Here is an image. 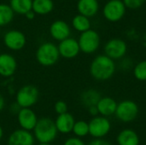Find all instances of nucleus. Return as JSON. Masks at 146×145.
<instances>
[{
  "label": "nucleus",
  "mask_w": 146,
  "mask_h": 145,
  "mask_svg": "<svg viewBox=\"0 0 146 145\" xmlns=\"http://www.w3.org/2000/svg\"><path fill=\"white\" fill-rule=\"evenodd\" d=\"M9 6L14 13L19 15H26L32 10L33 0H10Z\"/></svg>",
  "instance_id": "4be33fe9"
},
{
  "label": "nucleus",
  "mask_w": 146,
  "mask_h": 145,
  "mask_svg": "<svg viewBox=\"0 0 146 145\" xmlns=\"http://www.w3.org/2000/svg\"><path fill=\"white\" fill-rule=\"evenodd\" d=\"M145 0H122L126 7L129 9H138L141 7Z\"/></svg>",
  "instance_id": "cd10ccee"
},
{
  "label": "nucleus",
  "mask_w": 146,
  "mask_h": 145,
  "mask_svg": "<svg viewBox=\"0 0 146 145\" xmlns=\"http://www.w3.org/2000/svg\"><path fill=\"white\" fill-rule=\"evenodd\" d=\"M115 72V64L106 55L98 56L90 66V73L97 80H107L112 78Z\"/></svg>",
  "instance_id": "f257e3e1"
},
{
  "label": "nucleus",
  "mask_w": 146,
  "mask_h": 145,
  "mask_svg": "<svg viewBox=\"0 0 146 145\" xmlns=\"http://www.w3.org/2000/svg\"><path fill=\"white\" fill-rule=\"evenodd\" d=\"M117 104L118 103L113 98L110 97H101L98 103L97 104V108L101 116L108 117L115 114Z\"/></svg>",
  "instance_id": "f3484780"
},
{
  "label": "nucleus",
  "mask_w": 146,
  "mask_h": 145,
  "mask_svg": "<svg viewBox=\"0 0 146 145\" xmlns=\"http://www.w3.org/2000/svg\"><path fill=\"white\" fill-rule=\"evenodd\" d=\"M89 124V134L95 138H102L108 135L111 129L110 121L104 116L93 117Z\"/></svg>",
  "instance_id": "0eeeda50"
},
{
  "label": "nucleus",
  "mask_w": 146,
  "mask_h": 145,
  "mask_svg": "<svg viewBox=\"0 0 146 145\" xmlns=\"http://www.w3.org/2000/svg\"><path fill=\"white\" fill-rule=\"evenodd\" d=\"M101 97L100 93L97 90L89 89L83 91L80 95V103L84 107L89 109L90 107L97 106Z\"/></svg>",
  "instance_id": "aec40b11"
},
{
  "label": "nucleus",
  "mask_w": 146,
  "mask_h": 145,
  "mask_svg": "<svg viewBox=\"0 0 146 145\" xmlns=\"http://www.w3.org/2000/svg\"><path fill=\"white\" fill-rule=\"evenodd\" d=\"M127 50V46L126 42L120 38H112L104 46L105 55L113 61L122 58L126 55Z\"/></svg>",
  "instance_id": "1a4fd4ad"
},
{
  "label": "nucleus",
  "mask_w": 146,
  "mask_h": 145,
  "mask_svg": "<svg viewBox=\"0 0 146 145\" xmlns=\"http://www.w3.org/2000/svg\"><path fill=\"white\" fill-rule=\"evenodd\" d=\"M17 121L21 129L31 132L34 129L38 122V118L33 110L26 108L19 109L17 113Z\"/></svg>",
  "instance_id": "9b49d317"
},
{
  "label": "nucleus",
  "mask_w": 146,
  "mask_h": 145,
  "mask_svg": "<svg viewBox=\"0 0 146 145\" xmlns=\"http://www.w3.org/2000/svg\"><path fill=\"white\" fill-rule=\"evenodd\" d=\"M139 106L132 100H124L117 104L115 116L122 122H131L139 115Z\"/></svg>",
  "instance_id": "423d86ee"
},
{
  "label": "nucleus",
  "mask_w": 146,
  "mask_h": 145,
  "mask_svg": "<svg viewBox=\"0 0 146 145\" xmlns=\"http://www.w3.org/2000/svg\"><path fill=\"white\" fill-rule=\"evenodd\" d=\"M73 132L77 138H83L89 134V124L85 121H75Z\"/></svg>",
  "instance_id": "393cba45"
},
{
  "label": "nucleus",
  "mask_w": 146,
  "mask_h": 145,
  "mask_svg": "<svg viewBox=\"0 0 146 145\" xmlns=\"http://www.w3.org/2000/svg\"><path fill=\"white\" fill-rule=\"evenodd\" d=\"M17 68L15 58L7 53L0 54V75L3 77L12 76Z\"/></svg>",
  "instance_id": "2eb2a0df"
},
{
  "label": "nucleus",
  "mask_w": 146,
  "mask_h": 145,
  "mask_svg": "<svg viewBox=\"0 0 146 145\" xmlns=\"http://www.w3.org/2000/svg\"><path fill=\"white\" fill-rule=\"evenodd\" d=\"M70 27L68 24L62 20L55 21L51 23L50 26V36L57 40V41H62L68 38H69L70 35Z\"/></svg>",
  "instance_id": "4468645a"
},
{
  "label": "nucleus",
  "mask_w": 146,
  "mask_h": 145,
  "mask_svg": "<svg viewBox=\"0 0 146 145\" xmlns=\"http://www.w3.org/2000/svg\"><path fill=\"white\" fill-rule=\"evenodd\" d=\"M54 9L52 0H33L32 10L37 15H47Z\"/></svg>",
  "instance_id": "412c9836"
},
{
  "label": "nucleus",
  "mask_w": 146,
  "mask_h": 145,
  "mask_svg": "<svg viewBox=\"0 0 146 145\" xmlns=\"http://www.w3.org/2000/svg\"><path fill=\"white\" fill-rule=\"evenodd\" d=\"M119 145H139V138L137 132L132 129H124L117 136Z\"/></svg>",
  "instance_id": "6ab92c4d"
},
{
  "label": "nucleus",
  "mask_w": 146,
  "mask_h": 145,
  "mask_svg": "<svg viewBox=\"0 0 146 145\" xmlns=\"http://www.w3.org/2000/svg\"><path fill=\"white\" fill-rule=\"evenodd\" d=\"M33 132L34 138L39 144H50L56 139L58 132L55 121L48 117H43L38 120Z\"/></svg>",
  "instance_id": "f03ea898"
},
{
  "label": "nucleus",
  "mask_w": 146,
  "mask_h": 145,
  "mask_svg": "<svg viewBox=\"0 0 146 145\" xmlns=\"http://www.w3.org/2000/svg\"><path fill=\"white\" fill-rule=\"evenodd\" d=\"M54 109L58 115L66 114L68 113V104L64 101H57L54 105Z\"/></svg>",
  "instance_id": "bb28decb"
},
{
  "label": "nucleus",
  "mask_w": 146,
  "mask_h": 145,
  "mask_svg": "<svg viewBox=\"0 0 146 145\" xmlns=\"http://www.w3.org/2000/svg\"><path fill=\"white\" fill-rule=\"evenodd\" d=\"M99 9L98 0H79L77 3V9L80 15L87 18L95 15Z\"/></svg>",
  "instance_id": "a211bd4d"
},
{
  "label": "nucleus",
  "mask_w": 146,
  "mask_h": 145,
  "mask_svg": "<svg viewBox=\"0 0 146 145\" xmlns=\"http://www.w3.org/2000/svg\"><path fill=\"white\" fill-rule=\"evenodd\" d=\"M34 136L28 131L17 129L8 138V145H33Z\"/></svg>",
  "instance_id": "ddd939ff"
},
{
  "label": "nucleus",
  "mask_w": 146,
  "mask_h": 145,
  "mask_svg": "<svg viewBox=\"0 0 146 145\" xmlns=\"http://www.w3.org/2000/svg\"><path fill=\"white\" fill-rule=\"evenodd\" d=\"M126 13V6L121 0H110L104 7V16L110 21L116 22L122 19Z\"/></svg>",
  "instance_id": "6e6552de"
},
{
  "label": "nucleus",
  "mask_w": 146,
  "mask_h": 145,
  "mask_svg": "<svg viewBox=\"0 0 146 145\" xmlns=\"http://www.w3.org/2000/svg\"><path fill=\"white\" fill-rule=\"evenodd\" d=\"M60 57L58 47L51 43L45 42L40 44L36 51L37 62L44 67H50L55 65Z\"/></svg>",
  "instance_id": "7ed1b4c3"
},
{
  "label": "nucleus",
  "mask_w": 146,
  "mask_h": 145,
  "mask_svg": "<svg viewBox=\"0 0 146 145\" xmlns=\"http://www.w3.org/2000/svg\"><path fill=\"white\" fill-rule=\"evenodd\" d=\"M88 145H111V144L103 138H95L94 140L90 142Z\"/></svg>",
  "instance_id": "c756f323"
},
{
  "label": "nucleus",
  "mask_w": 146,
  "mask_h": 145,
  "mask_svg": "<svg viewBox=\"0 0 146 145\" xmlns=\"http://www.w3.org/2000/svg\"><path fill=\"white\" fill-rule=\"evenodd\" d=\"M14 11L9 5L0 3V26H4L14 19Z\"/></svg>",
  "instance_id": "b1692460"
},
{
  "label": "nucleus",
  "mask_w": 146,
  "mask_h": 145,
  "mask_svg": "<svg viewBox=\"0 0 146 145\" xmlns=\"http://www.w3.org/2000/svg\"><path fill=\"white\" fill-rule=\"evenodd\" d=\"M57 47L60 56L66 59H73L76 57L80 51L78 41L73 38H68L61 41Z\"/></svg>",
  "instance_id": "f8f14e48"
},
{
  "label": "nucleus",
  "mask_w": 146,
  "mask_h": 145,
  "mask_svg": "<svg viewBox=\"0 0 146 145\" xmlns=\"http://www.w3.org/2000/svg\"><path fill=\"white\" fill-rule=\"evenodd\" d=\"M35 15H36V14H35L33 10H30L29 12H27V13L25 15V16H26L27 19H28V20H33V19H34Z\"/></svg>",
  "instance_id": "2f4dec72"
},
{
  "label": "nucleus",
  "mask_w": 146,
  "mask_h": 145,
  "mask_svg": "<svg viewBox=\"0 0 146 145\" xmlns=\"http://www.w3.org/2000/svg\"><path fill=\"white\" fill-rule=\"evenodd\" d=\"M145 91H146V89H145Z\"/></svg>",
  "instance_id": "c9c22d12"
},
{
  "label": "nucleus",
  "mask_w": 146,
  "mask_h": 145,
  "mask_svg": "<svg viewBox=\"0 0 146 145\" xmlns=\"http://www.w3.org/2000/svg\"><path fill=\"white\" fill-rule=\"evenodd\" d=\"M39 91L38 88L32 85H27L19 89L16 93V104L21 109H30L38 100Z\"/></svg>",
  "instance_id": "20e7f679"
},
{
  "label": "nucleus",
  "mask_w": 146,
  "mask_h": 145,
  "mask_svg": "<svg viewBox=\"0 0 146 145\" xmlns=\"http://www.w3.org/2000/svg\"><path fill=\"white\" fill-rule=\"evenodd\" d=\"M63 145H86L80 138H68Z\"/></svg>",
  "instance_id": "c85d7f7f"
},
{
  "label": "nucleus",
  "mask_w": 146,
  "mask_h": 145,
  "mask_svg": "<svg viewBox=\"0 0 146 145\" xmlns=\"http://www.w3.org/2000/svg\"><path fill=\"white\" fill-rule=\"evenodd\" d=\"M133 74L138 80H146V60L141 61L133 68Z\"/></svg>",
  "instance_id": "a878e982"
},
{
  "label": "nucleus",
  "mask_w": 146,
  "mask_h": 145,
  "mask_svg": "<svg viewBox=\"0 0 146 145\" xmlns=\"http://www.w3.org/2000/svg\"><path fill=\"white\" fill-rule=\"evenodd\" d=\"M88 112H89V114L92 115V116H93V117H96V116H98V108H97V106H92V107H90L89 109H88Z\"/></svg>",
  "instance_id": "7c9ffc66"
},
{
  "label": "nucleus",
  "mask_w": 146,
  "mask_h": 145,
  "mask_svg": "<svg viewBox=\"0 0 146 145\" xmlns=\"http://www.w3.org/2000/svg\"><path fill=\"white\" fill-rule=\"evenodd\" d=\"M4 105H5V101H4V98L3 97V95L0 93V112L4 108Z\"/></svg>",
  "instance_id": "473e14b6"
},
{
  "label": "nucleus",
  "mask_w": 146,
  "mask_h": 145,
  "mask_svg": "<svg viewBox=\"0 0 146 145\" xmlns=\"http://www.w3.org/2000/svg\"><path fill=\"white\" fill-rule=\"evenodd\" d=\"M3 43L5 46L11 50H21L27 43L25 34L19 30H9L3 36Z\"/></svg>",
  "instance_id": "9d476101"
},
{
  "label": "nucleus",
  "mask_w": 146,
  "mask_h": 145,
  "mask_svg": "<svg viewBox=\"0 0 146 145\" xmlns=\"http://www.w3.org/2000/svg\"><path fill=\"white\" fill-rule=\"evenodd\" d=\"M74 123H75V120L74 116L68 112L66 114L58 115L55 121L57 132L62 134H68L73 132Z\"/></svg>",
  "instance_id": "dca6fc26"
},
{
  "label": "nucleus",
  "mask_w": 146,
  "mask_h": 145,
  "mask_svg": "<svg viewBox=\"0 0 146 145\" xmlns=\"http://www.w3.org/2000/svg\"><path fill=\"white\" fill-rule=\"evenodd\" d=\"M38 145H51V144H39Z\"/></svg>",
  "instance_id": "f704fd0d"
},
{
  "label": "nucleus",
  "mask_w": 146,
  "mask_h": 145,
  "mask_svg": "<svg viewBox=\"0 0 146 145\" xmlns=\"http://www.w3.org/2000/svg\"><path fill=\"white\" fill-rule=\"evenodd\" d=\"M3 130L2 126H0V140L3 138Z\"/></svg>",
  "instance_id": "72a5a7b5"
},
{
  "label": "nucleus",
  "mask_w": 146,
  "mask_h": 145,
  "mask_svg": "<svg viewBox=\"0 0 146 145\" xmlns=\"http://www.w3.org/2000/svg\"><path fill=\"white\" fill-rule=\"evenodd\" d=\"M78 43L80 51L86 54H92L98 49L100 44V37L96 31L89 29L88 31L81 32Z\"/></svg>",
  "instance_id": "39448f33"
},
{
  "label": "nucleus",
  "mask_w": 146,
  "mask_h": 145,
  "mask_svg": "<svg viewBox=\"0 0 146 145\" xmlns=\"http://www.w3.org/2000/svg\"><path fill=\"white\" fill-rule=\"evenodd\" d=\"M72 26L76 31L80 32H84L88 31L90 29L91 22H90L89 18L79 14L73 18Z\"/></svg>",
  "instance_id": "5701e85b"
}]
</instances>
